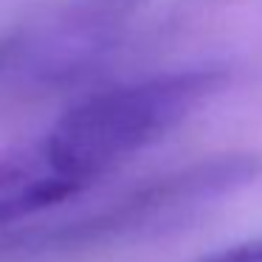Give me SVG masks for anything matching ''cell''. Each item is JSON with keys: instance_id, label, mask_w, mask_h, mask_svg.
I'll use <instances>...</instances> for the list:
<instances>
[{"instance_id": "obj_1", "label": "cell", "mask_w": 262, "mask_h": 262, "mask_svg": "<svg viewBox=\"0 0 262 262\" xmlns=\"http://www.w3.org/2000/svg\"><path fill=\"white\" fill-rule=\"evenodd\" d=\"M228 82L217 65L178 68L96 91L71 104L40 138L74 194L189 121Z\"/></svg>"}, {"instance_id": "obj_2", "label": "cell", "mask_w": 262, "mask_h": 262, "mask_svg": "<svg viewBox=\"0 0 262 262\" xmlns=\"http://www.w3.org/2000/svg\"><path fill=\"white\" fill-rule=\"evenodd\" d=\"M68 198H74V189L62 181L40 138L0 149V226L51 209Z\"/></svg>"}, {"instance_id": "obj_3", "label": "cell", "mask_w": 262, "mask_h": 262, "mask_svg": "<svg viewBox=\"0 0 262 262\" xmlns=\"http://www.w3.org/2000/svg\"><path fill=\"white\" fill-rule=\"evenodd\" d=\"M147 0H76L74 12L79 17V26H85V29H104V26H113L119 20L130 17Z\"/></svg>"}, {"instance_id": "obj_4", "label": "cell", "mask_w": 262, "mask_h": 262, "mask_svg": "<svg viewBox=\"0 0 262 262\" xmlns=\"http://www.w3.org/2000/svg\"><path fill=\"white\" fill-rule=\"evenodd\" d=\"M200 262H262V237L226 245L214 254H206Z\"/></svg>"}, {"instance_id": "obj_5", "label": "cell", "mask_w": 262, "mask_h": 262, "mask_svg": "<svg viewBox=\"0 0 262 262\" xmlns=\"http://www.w3.org/2000/svg\"><path fill=\"white\" fill-rule=\"evenodd\" d=\"M0 62H3V48H0Z\"/></svg>"}]
</instances>
